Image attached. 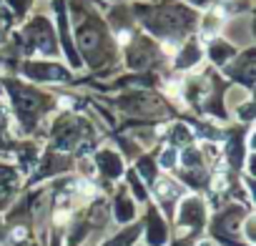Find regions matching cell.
Segmentation results:
<instances>
[{
    "label": "cell",
    "instance_id": "6da1fadb",
    "mask_svg": "<svg viewBox=\"0 0 256 246\" xmlns=\"http://www.w3.org/2000/svg\"><path fill=\"white\" fill-rule=\"evenodd\" d=\"M174 156H176L174 151H166V154H164V158H161V164H164V166H171V164H174Z\"/></svg>",
    "mask_w": 256,
    "mask_h": 246
}]
</instances>
